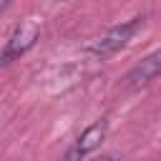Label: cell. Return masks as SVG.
Instances as JSON below:
<instances>
[{
  "mask_svg": "<svg viewBox=\"0 0 161 161\" xmlns=\"http://www.w3.org/2000/svg\"><path fill=\"white\" fill-rule=\"evenodd\" d=\"M138 25H141V18H133V20H128V23H123V25L111 28L101 40H96V43L88 48V53L96 55V58H108V55H113L116 50H121V48L131 40V35L138 30Z\"/></svg>",
  "mask_w": 161,
  "mask_h": 161,
  "instance_id": "cell-1",
  "label": "cell"
},
{
  "mask_svg": "<svg viewBox=\"0 0 161 161\" xmlns=\"http://www.w3.org/2000/svg\"><path fill=\"white\" fill-rule=\"evenodd\" d=\"M35 40H38V23L35 20H23L13 30V35H10V40H8V45L0 55V63H10L13 58H20L25 50L33 48Z\"/></svg>",
  "mask_w": 161,
  "mask_h": 161,
  "instance_id": "cell-2",
  "label": "cell"
},
{
  "mask_svg": "<svg viewBox=\"0 0 161 161\" xmlns=\"http://www.w3.org/2000/svg\"><path fill=\"white\" fill-rule=\"evenodd\" d=\"M103 136H106V121H96L93 126H88L78 138H75V143L68 148V153H65V161H83V156L88 153V151H93L101 141H103Z\"/></svg>",
  "mask_w": 161,
  "mask_h": 161,
  "instance_id": "cell-3",
  "label": "cell"
},
{
  "mask_svg": "<svg viewBox=\"0 0 161 161\" xmlns=\"http://www.w3.org/2000/svg\"><path fill=\"white\" fill-rule=\"evenodd\" d=\"M161 70V53H151L148 58H143L138 65L131 68V73L126 75V86L128 88H141L146 83H151Z\"/></svg>",
  "mask_w": 161,
  "mask_h": 161,
  "instance_id": "cell-4",
  "label": "cell"
},
{
  "mask_svg": "<svg viewBox=\"0 0 161 161\" xmlns=\"http://www.w3.org/2000/svg\"><path fill=\"white\" fill-rule=\"evenodd\" d=\"M93 161H116V156H113V153H106V156H98V158H93Z\"/></svg>",
  "mask_w": 161,
  "mask_h": 161,
  "instance_id": "cell-5",
  "label": "cell"
}]
</instances>
